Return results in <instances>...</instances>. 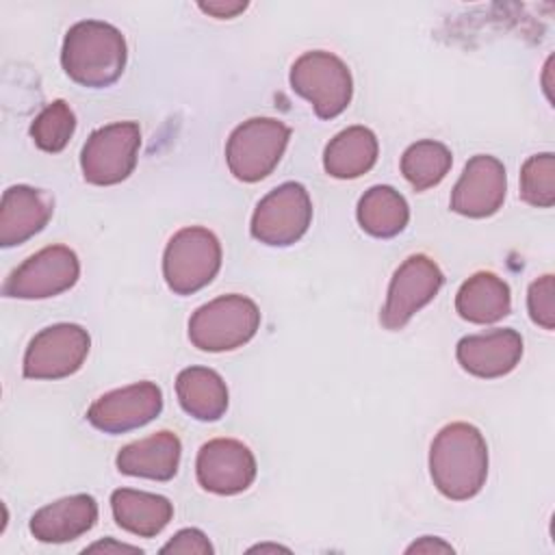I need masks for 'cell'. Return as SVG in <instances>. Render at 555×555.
I'll return each mask as SVG.
<instances>
[{"label":"cell","mask_w":555,"mask_h":555,"mask_svg":"<svg viewBox=\"0 0 555 555\" xmlns=\"http://www.w3.org/2000/svg\"><path fill=\"white\" fill-rule=\"evenodd\" d=\"M429 473L451 501L473 499L488 477V444L470 423L444 425L429 449Z\"/></svg>","instance_id":"6da1fadb"},{"label":"cell","mask_w":555,"mask_h":555,"mask_svg":"<svg viewBox=\"0 0 555 555\" xmlns=\"http://www.w3.org/2000/svg\"><path fill=\"white\" fill-rule=\"evenodd\" d=\"M126 59V39L113 24L85 20L65 33L61 65L76 85L89 89L111 87L124 74Z\"/></svg>","instance_id":"7a4b0ae2"},{"label":"cell","mask_w":555,"mask_h":555,"mask_svg":"<svg viewBox=\"0 0 555 555\" xmlns=\"http://www.w3.org/2000/svg\"><path fill=\"white\" fill-rule=\"evenodd\" d=\"M260 327L258 306L245 295H221L199 306L189 319V340L202 351H232Z\"/></svg>","instance_id":"3957f363"},{"label":"cell","mask_w":555,"mask_h":555,"mask_svg":"<svg viewBox=\"0 0 555 555\" xmlns=\"http://www.w3.org/2000/svg\"><path fill=\"white\" fill-rule=\"evenodd\" d=\"M221 269L219 238L199 225L178 230L163 254V275L176 295H191L212 282Z\"/></svg>","instance_id":"277c9868"},{"label":"cell","mask_w":555,"mask_h":555,"mask_svg":"<svg viewBox=\"0 0 555 555\" xmlns=\"http://www.w3.org/2000/svg\"><path fill=\"white\" fill-rule=\"evenodd\" d=\"M291 139V128L273 117H251L236 126L225 145V160L241 182L267 178L280 163Z\"/></svg>","instance_id":"5b68a950"},{"label":"cell","mask_w":555,"mask_h":555,"mask_svg":"<svg viewBox=\"0 0 555 555\" xmlns=\"http://www.w3.org/2000/svg\"><path fill=\"white\" fill-rule=\"evenodd\" d=\"M291 87L310 102L321 119L338 117L349 106L353 93L349 67L325 50L306 52L293 63Z\"/></svg>","instance_id":"8992f818"},{"label":"cell","mask_w":555,"mask_h":555,"mask_svg":"<svg viewBox=\"0 0 555 555\" xmlns=\"http://www.w3.org/2000/svg\"><path fill=\"white\" fill-rule=\"evenodd\" d=\"M141 147V130L137 121H117L93 130L82 145L80 167L87 182L111 186L126 180Z\"/></svg>","instance_id":"52a82bcc"},{"label":"cell","mask_w":555,"mask_h":555,"mask_svg":"<svg viewBox=\"0 0 555 555\" xmlns=\"http://www.w3.org/2000/svg\"><path fill=\"white\" fill-rule=\"evenodd\" d=\"M312 202L304 184L284 182L267 193L251 215V236L271 247L297 243L310 228Z\"/></svg>","instance_id":"ba28073f"},{"label":"cell","mask_w":555,"mask_h":555,"mask_svg":"<svg viewBox=\"0 0 555 555\" xmlns=\"http://www.w3.org/2000/svg\"><path fill=\"white\" fill-rule=\"evenodd\" d=\"M80 275V262L74 249L50 245L28 256L15 267L2 284V295L15 299H48L69 291Z\"/></svg>","instance_id":"9c48e42d"},{"label":"cell","mask_w":555,"mask_h":555,"mask_svg":"<svg viewBox=\"0 0 555 555\" xmlns=\"http://www.w3.org/2000/svg\"><path fill=\"white\" fill-rule=\"evenodd\" d=\"M91 338L76 323H56L37 332L24 353V377L63 379L74 375L87 360Z\"/></svg>","instance_id":"30bf717a"},{"label":"cell","mask_w":555,"mask_h":555,"mask_svg":"<svg viewBox=\"0 0 555 555\" xmlns=\"http://www.w3.org/2000/svg\"><path fill=\"white\" fill-rule=\"evenodd\" d=\"M440 267L425 254L405 258L395 271L379 321L386 330H401L442 288Z\"/></svg>","instance_id":"8fae6325"},{"label":"cell","mask_w":555,"mask_h":555,"mask_svg":"<svg viewBox=\"0 0 555 555\" xmlns=\"http://www.w3.org/2000/svg\"><path fill=\"white\" fill-rule=\"evenodd\" d=\"M163 410V392L154 382H137L98 397L87 421L104 434H126L154 421Z\"/></svg>","instance_id":"7c38bea8"},{"label":"cell","mask_w":555,"mask_h":555,"mask_svg":"<svg viewBox=\"0 0 555 555\" xmlns=\"http://www.w3.org/2000/svg\"><path fill=\"white\" fill-rule=\"evenodd\" d=\"M256 457L247 444L234 438L208 440L195 460L197 481L212 494H238L256 479Z\"/></svg>","instance_id":"4fadbf2b"},{"label":"cell","mask_w":555,"mask_h":555,"mask_svg":"<svg viewBox=\"0 0 555 555\" xmlns=\"http://www.w3.org/2000/svg\"><path fill=\"white\" fill-rule=\"evenodd\" d=\"M507 191L505 167L490 154L473 156L451 193V210L470 219H483L494 215Z\"/></svg>","instance_id":"5bb4252c"},{"label":"cell","mask_w":555,"mask_h":555,"mask_svg":"<svg viewBox=\"0 0 555 555\" xmlns=\"http://www.w3.org/2000/svg\"><path fill=\"white\" fill-rule=\"evenodd\" d=\"M460 366L483 379L512 373L522 358V338L516 330L503 327L486 334L464 336L455 349Z\"/></svg>","instance_id":"9a60e30c"},{"label":"cell","mask_w":555,"mask_h":555,"mask_svg":"<svg viewBox=\"0 0 555 555\" xmlns=\"http://www.w3.org/2000/svg\"><path fill=\"white\" fill-rule=\"evenodd\" d=\"M52 210L54 204L46 191L28 184L9 186L0 204V245H22L48 225Z\"/></svg>","instance_id":"2e32d148"},{"label":"cell","mask_w":555,"mask_h":555,"mask_svg":"<svg viewBox=\"0 0 555 555\" xmlns=\"http://www.w3.org/2000/svg\"><path fill=\"white\" fill-rule=\"evenodd\" d=\"M98 520V503L91 494H72L43 505L30 518V533L39 542L63 544L87 533Z\"/></svg>","instance_id":"e0dca14e"},{"label":"cell","mask_w":555,"mask_h":555,"mask_svg":"<svg viewBox=\"0 0 555 555\" xmlns=\"http://www.w3.org/2000/svg\"><path fill=\"white\" fill-rule=\"evenodd\" d=\"M182 444L173 431H156L147 438L126 444L117 457V470L130 477H145L154 481H169L180 466Z\"/></svg>","instance_id":"ac0fdd59"},{"label":"cell","mask_w":555,"mask_h":555,"mask_svg":"<svg viewBox=\"0 0 555 555\" xmlns=\"http://www.w3.org/2000/svg\"><path fill=\"white\" fill-rule=\"evenodd\" d=\"M111 509L115 522L139 538L158 535L173 516V505L167 496L119 488L111 494Z\"/></svg>","instance_id":"d6986e66"},{"label":"cell","mask_w":555,"mask_h":555,"mask_svg":"<svg viewBox=\"0 0 555 555\" xmlns=\"http://www.w3.org/2000/svg\"><path fill=\"white\" fill-rule=\"evenodd\" d=\"M455 310L464 321L488 325L496 323L512 310L507 282L490 271L470 275L455 295Z\"/></svg>","instance_id":"ffe728a7"},{"label":"cell","mask_w":555,"mask_h":555,"mask_svg":"<svg viewBox=\"0 0 555 555\" xmlns=\"http://www.w3.org/2000/svg\"><path fill=\"white\" fill-rule=\"evenodd\" d=\"M176 395L182 410L197 421H219L228 410L225 382L206 366L182 369L176 377Z\"/></svg>","instance_id":"44dd1931"},{"label":"cell","mask_w":555,"mask_h":555,"mask_svg":"<svg viewBox=\"0 0 555 555\" xmlns=\"http://www.w3.org/2000/svg\"><path fill=\"white\" fill-rule=\"evenodd\" d=\"M377 137L364 126L338 132L323 152V167L332 178L353 180L366 173L377 160Z\"/></svg>","instance_id":"7402d4cb"},{"label":"cell","mask_w":555,"mask_h":555,"mask_svg":"<svg viewBox=\"0 0 555 555\" xmlns=\"http://www.w3.org/2000/svg\"><path fill=\"white\" fill-rule=\"evenodd\" d=\"M408 221V202L392 186H371L358 202V223L371 236L392 238L405 230Z\"/></svg>","instance_id":"603a6c76"},{"label":"cell","mask_w":555,"mask_h":555,"mask_svg":"<svg viewBox=\"0 0 555 555\" xmlns=\"http://www.w3.org/2000/svg\"><path fill=\"white\" fill-rule=\"evenodd\" d=\"M453 165L449 147L440 141H416L401 156V173L416 189L427 191L444 180Z\"/></svg>","instance_id":"cb8c5ba5"},{"label":"cell","mask_w":555,"mask_h":555,"mask_svg":"<svg viewBox=\"0 0 555 555\" xmlns=\"http://www.w3.org/2000/svg\"><path fill=\"white\" fill-rule=\"evenodd\" d=\"M74 128H76V117L67 106V102L54 100L30 124V137L39 150L56 154L69 143Z\"/></svg>","instance_id":"d4e9b609"},{"label":"cell","mask_w":555,"mask_h":555,"mask_svg":"<svg viewBox=\"0 0 555 555\" xmlns=\"http://www.w3.org/2000/svg\"><path fill=\"white\" fill-rule=\"evenodd\" d=\"M520 197L529 206L551 208L555 204V156L533 154L520 169Z\"/></svg>","instance_id":"484cf974"},{"label":"cell","mask_w":555,"mask_h":555,"mask_svg":"<svg viewBox=\"0 0 555 555\" xmlns=\"http://www.w3.org/2000/svg\"><path fill=\"white\" fill-rule=\"evenodd\" d=\"M555 278L551 273L531 282L527 293V308L533 323L544 330L555 327Z\"/></svg>","instance_id":"4316f807"},{"label":"cell","mask_w":555,"mask_h":555,"mask_svg":"<svg viewBox=\"0 0 555 555\" xmlns=\"http://www.w3.org/2000/svg\"><path fill=\"white\" fill-rule=\"evenodd\" d=\"M160 553H184V555H208L212 553V544L208 542V538L204 535V531L199 529H180L163 548Z\"/></svg>","instance_id":"83f0119b"},{"label":"cell","mask_w":555,"mask_h":555,"mask_svg":"<svg viewBox=\"0 0 555 555\" xmlns=\"http://www.w3.org/2000/svg\"><path fill=\"white\" fill-rule=\"evenodd\" d=\"M204 13L217 17V20H230L236 17L247 9V2H232V0H212V2H199L197 4Z\"/></svg>","instance_id":"f1b7e54d"},{"label":"cell","mask_w":555,"mask_h":555,"mask_svg":"<svg viewBox=\"0 0 555 555\" xmlns=\"http://www.w3.org/2000/svg\"><path fill=\"white\" fill-rule=\"evenodd\" d=\"M405 553H453V546L447 544L444 540L440 538H431V535H425L416 542H412Z\"/></svg>","instance_id":"f546056e"},{"label":"cell","mask_w":555,"mask_h":555,"mask_svg":"<svg viewBox=\"0 0 555 555\" xmlns=\"http://www.w3.org/2000/svg\"><path fill=\"white\" fill-rule=\"evenodd\" d=\"M82 553H143V551L139 546L115 542L113 538H106L102 542H95V544L87 546Z\"/></svg>","instance_id":"4dcf8cb0"},{"label":"cell","mask_w":555,"mask_h":555,"mask_svg":"<svg viewBox=\"0 0 555 555\" xmlns=\"http://www.w3.org/2000/svg\"><path fill=\"white\" fill-rule=\"evenodd\" d=\"M249 551H288V548L278 546V544H258V546H254V548H249Z\"/></svg>","instance_id":"1f68e13d"}]
</instances>
